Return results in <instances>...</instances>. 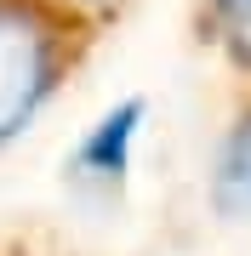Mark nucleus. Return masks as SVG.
<instances>
[{"label": "nucleus", "mask_w": 251, "mask_h": 256, "mask_svg": "<svg viewBox=\"0 0 251 256\" xmlns=\"http://www.w3.org/2000/svg\"><path fill=\"white\" fill-rule=\"evenodd\" d=\"M137 102H120L109 120H97V131L86 137L80 148V171H92V176H120L126 171V154H131V137H137Z\"/></svg>", "instance_id": "f03ea898"}, {"label": "nucleus", "mask_w": 251, "mask_h": 256, "mask_svg": "<svg viewBox=\"0 0 251 256\" xmlns=\"http://www.w3.org/2000/svg\"><path fill=\"white\" fill-rule=\"evenodd\" d=\"M63 80V40L29 0H0V142H12Z\"/></svg>", "instance_id": "f257e3e1"}, {"label": "nucleus", "mask_w": 251, "mask_h": 256, "mask_svg": "<svg viewBox=\"0 0 251 256\" xmlns=\"http://www.w3.org/2000/svg\"><path fill=\"white\" fill-rule=\"evenodd\" d=\"M86 6H114V0H86Z\"/></svg>", "instance_id": "39448f33"}, {"label": "nucleus", "mask_w": 251, "mask_h": 256, "mask_svg": "<svg viewBox=\"0 0 251 256\" xmlns=\"http://www.w3.org/2000/svg\"><path fill=\"white\" fill-rule=\"evenodd\" d=\"M217 23H223V34L234 40L240 52H251V0H211Z\"/></svg>", "instance_id": "20e7f679"}, {"label": "nucleus", "mask_w": 251, "mask_h": 256, "mask_svg": "<svg viewBox=\"0 0 251 256\" xmlns=\"http://www.w3.org/2000/svg\"><path fill=\"white\" fill-rule=\"evenodd\" d=\"M211 194H217V205H223L228 216L251 210V114H245L240 126L228 131L223 154H217V176H211Z\"/></svg>", "instance_id": "7ed1b4c3"}]
</instances>
